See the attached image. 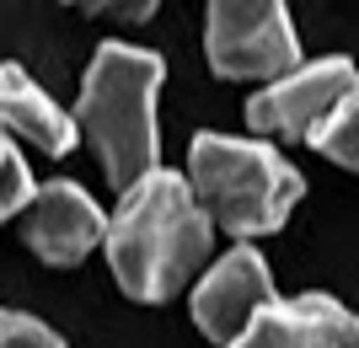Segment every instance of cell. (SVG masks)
<instances>
[{
  "instance_id": "cell-1",
  "label": "cell",
  "mask_w": 359,
  "mask_h": 348,
  "mask_svg": "<svg viewBox=\"0 0 359 348\" xmlns=\"http://www.w3.org/2000/svg\"><path fill=\"white\" fill-rule=\"evenodd\" d=\"M210 209L198 204L194 182L177 172H150L129 193H118V209L107 214V263L129 300H172L198 263L210 258Z\"/></svg>"
},
{
  "instance_id": "cell-7",
  "label": "cell",
  "mask_w": 359,
  "mask_h": 348,
  "mask_svg": "<svg viewBox=\"0 0 359 348\" xmlns=\"http://www.w3.org/2000/svg\"><path fill=\"white\" fill-rule=\"evenodd\" d=\"M269 300H273L269 263L257 258L252 246H236V252H225V258L198 279V289H194V327L210 337V343H236Z\"/></svg>"
},
{
  "instance_id": "cell-3",
  "label": "cell",
  "mask_w": 359,
  "mask_h": 348,
  "mask_svg": "<svg viewBox=\"0 0 359 348\" xmlns=\"http://www.w3.org/2000/svg\"><path fill=\"white\" fill-rule=\"evenodd\" d=\"M188 182L215 225H225L241 242L279 230L295 198L306 193L300 172L273 145L231 134H198L188 145Z\"/></svg>"
},
{
  "instance_id": "cell-8",
  "label": "cell",
  "mask_w": 359,
  "mask_h": 348,
  "mask_svg": "<svg viewBox=\"0 0 359 348\" xmlns=\"http://www.w3.org/2000/svg\"><path fill=\"white\" fill-rule=\"evenodd\" d=\"M225 348H359V316L332 295L269 300L252 327Z\"/></svg>"
},
{
  "instance_id": "cell-11",
  "label": "cell",
  "mask_w": 359,
  "mask_h": 348,
  "mask_svg": "<svg viewBox=\"0 0 359 348\" xmlns=\"http://www.w3.org/2000/svg\"><path fill=\"white\" fill-rule=\"evenodd\" d=\"M32 193H38V188H32V177H27V161L11 151V139L0 134V225L27 209Z\"/></svg>"
},
{
  "instance_id": "cell-13",
  "label": "cell",
  "mask_w": 359,
  "mask_h": 348,
  "mask_svg": "<svg viewBox=\"0 0 359 348\" xmlns=\"http://www.w3.org/2000/svg\"><path fill=\"white\" fill-rule=\"evenodd\" d=\"M81 11H113V16H129V22H145L156 11V0H70Z\"/></svg>"
},
{
  "instance_id": "cell-5",
  "label": "cell",
  "mask_w": 359,
  "mask_h": 348,
  "mask_svg": "<svg viewBox=\"0 0 359 348\" xmlns=\"http://www.w3.org/2000/svg\"><path fill=\"white\" fill-rule=\"evenodd\" d=\"M354 86H359V70H354V60H344V54L295 64L290 76L269 81V86L247 102V123H252L257 134L311 139L316 129L338 113V102H344Z\"/></svg>"
},
{
  "instance_id": "cell-6",
  "label": "cell",
  "mask_w": 359,
  "mask_h": 348,
  "mask_svg": "<svg viewBox=\"0 0 359 348\" xmlns=\"http://www.w3.org/2000/svg\"><path fill=\"white\" fill-rule=\"evenodd\" d=\"M16 220H22V242L43 263H54V268H70V263L86 258L91 246L107 242V214L97 209V198L65 177L43 182Z\"/></svg>"
},
{
  "instance_id": "cell-4",
  "label": "cell",
  "mask_w": 359,
  "mask_h": 348,
  "mask_svg": "<svg viewBox=\"0 0 359 348\" xmlns=\"http://www.w3.org/2000/svg\"><path fill=\"white\" fill-rule=\"evenodd\" d=\"M204 54L225 81H279L300 64V38L285 0H210Z\"/></svg>"
},
{
  "instance_id": "cell-12",
  "label": "cell",
  "mask_w": 359,
  "mask_h": 348,
  "mask_svg": "<svg viewBox=\"0 0 359 348\" xmlns=\"http://www.w3.org/2000/svg\"><path fill=\"white\" fill-rule=\"evenodd\" d=\"M0 348H65V337L54 327H43L38 316L0 311Z\"/></svg>"
},
{
  "instance_id": "cell-2",
  "label": "cell",
  "mask_w": 359,
  "mask_h": 348,
  "mask_svg": "<svg viewBox=\"0 0 359 348\" xmlns=\"http://www.w3.org/2000/svg\"><path fill=\"white\" fill-rule=\"evenodd\" d=\"M166 64L150 48L102 43L91 54L86 86H81V134L102 155L107 182L129 193L140 177L156 172L161 139H156V91Z\"/></svg>"
},
{
  "instance_id": "cell-9",
  "label": "cell",
  "mask_w": 359,
  "mask_h": 348,
  "mask_svg": "<svg viewBox=\"0 0 359 348\" xmlns=\"http://www.w3.org/2000/svg\"><path fill=\"white\" fill-rule=\"evenodd\" d=\"M0 129L22 134L43 155H70L75 134H81V123H75L22 64H0Z\"/></svg>"
},
{
  "instance_id": "cell-10",
  "label": "cell",
  "mask_w": 359,
  "mask_h": 348,
  "mask_svg": "<svg viewBox=\"0 0 359 348\" xmlns=\"http://www.w3.org/2000/svg\"><path fill=\"white\" fill-rule=\"evenodd\" d=\"M311 145L327 155V161H338V167L359 172V86L348 91L344 102H338V113H332V118L311 134Z\"/></svg>"
}]
</instances>
